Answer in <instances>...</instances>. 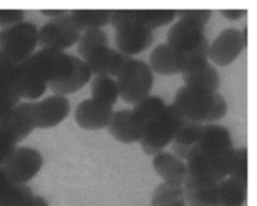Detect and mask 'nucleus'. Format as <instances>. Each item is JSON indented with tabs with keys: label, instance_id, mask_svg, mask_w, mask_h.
Segmentation results:
<instances>
[{
	"label": "nucleus",
	"instance_id": "obj_7",
	"mask_svg": "<svg viewBox=\"0 0 257 206\" xmlns=\"http://www.w3.org/2000/svg\"><path fill=\"white\" fill-rule=\"evenodd\" d=\"M80 30L73 24L69 12L49 20L38 29V45L42 49L64 50L77 44Z\"/></svg>",
	"mask_w": 257,
	"mask_h": 206
},
{
	"label": "nucleus",
	"instance_id": "obj_23",
	"mask_svg": "<svg viewBox=\"0 0 257 206\" xmlns=\"http://www.w3.org/2000/svg\"><path fill=\"white\" fill-rule=\"evenodd\" d=\"M32 189L25 184H15L0 168V206H29Z\"/></svg>",
	"mask_w": 257,
	"mask_h": 206
},
{
	"label": "nucleus",
	"instance_id": "obj_3",
	"mask_svg": "<svg viewBox=\"0 0 257 206\" xmlns=\"http://www.w3.org/2000/svg\"><path fill=\"white\" fill-rule=\"evenodd\" d=\"M173 105L185 119L198 124L216 122L227 114V102L217 92H207L185 85L176 92Z\"/></svg>",
	"mask_w": 257,
	"mask_h": 206
},
{
	"label": "nucleus",
	"instance_id": "obj_39",
	"mask_svg": "<svg viewBox=\"0 0 257 206\" xmlns=\"http://www.w3.org/2000/svg\"><path fill=\"white\" fill-rule=\"evenodd\" d=\"M29 206H49V204H48L47 199H44L43 196H39V195H34V196H33L32 202H30Z\"/></svg>",
	"mask_w": 257,
	"mask_h": 206
},
{
	"label": "nucleus",
	"instance_id": "obj_16",
	"mask_svg": "<svg viewBox=\"0 0 257 206\" xmlns=\"http://www.w3.org/2000/svg\"><path fill=\"white\" fill-rule=\"evenodd\" d=\"M113 106L93 99H85L77 105L74 120L79 128L84 130H99L107 128L112 119Z\"/></svg>",
	"mask_w": 257,
	"mask_h": 206
},
{
	"label": "nucleus",
	"instance_id": "obj_28",
	"mask_svg": "<svg viewBox=\"0 0 257 206\" xmlns=\"http://www.w3.org/2000/svg\"><path fill=\"white\" fill-rule=\"evenodd\" d=\"M183 186L162 182L152 194V206H185Z\"/></svg>",
	"mask_w": 257,
	"mask_h": 206
},
{
	"label": "nucleus",
	"instance_id": "obj_6",
	"mask_svg": "<svg viewBox=\"0 0 257 206\" xmlns=\"http://www.w3.org/2000/svg\"><path fill=\"white\" fill-rule=\"evenodd\" d=\"M153 80L155 76L150 65L141 60L132 59L118 75L115 82L123 102L136 105L150 95Z\"/></svg>",
	"mask_w": 257,
	"mask_h": 206
},
{
	"label": "nucleus",
	"instance_id": "obj_27",
	"mask_svg": "<svg viewBox=\"0 0 257 206\" xmlns=\"http://www.w3.org/2000/svg\"><path fill=\"white\" fill-rule=\"evenodd\" d=\"M92 99L113 106L119 98L117 82L108 75H95L90 84Z\"/></svg>",
	"mask_w": 257,
	"mask_h": 206
},
{
	"label": "nucleus",
	"instance_id": "obj_30",
	"mask_svg": "<svg viewBox=\"0 0 257 206\" xmlns=\"http://www.w3.org/2000/svg\"><path fill=\"white\" fill-rule=\"evenodd\" d=\"M100 45H109L108 35L102 29H88L80 35L77 49L80 56L84 58Z\"/></svg>",
	"mask_w": 257,
	"mask_h": 206
},
{
	"label": "nucleus",
	"instance_id": "obj_10",
	"mask_svg": "<svg viewBox=\"0 0 257 206\" xmlns=\"http://www.w3.org/2000/svg\"><path fill=\"white\" fill-rule=\"evenodd\" d=\"M35 129L33 102H19L2 120L0 130L14 142H23Z\"/></svg>",
	"mask_w": 257,
	"mask_h": 206
},
{
	"label": "nucleus",
	"instance_id": "obj_24",
	"mask_svg": "<svg viewBox=\"0 0 257 206\" xmlns=\"http://www.w3.org/2000/svg\"><path fill=\"white\" fill-rule=\"evenodd\" d=\"M183 186L190 206H217V184H200L187 178Z\"/></svg>",
	"mask_w": 257,
	"mask_h": 206
},
{
	"label": "nucleus",
	"instance_id": "obj_19",
	"mask_svg": "<svg viewBox=\"0 0 257 206\" xmlns=\"http://www.w3.org/2000/svg\"><path fill=\"white\" fill-rule=\"evenodd\" d=\"M153 168L158 176L168 184L183 186L187 180V165L171 152H162L153 156Z\"/></svg>",
	"mask_w": 257,
	"mask_h": 206
},
{
	"label": "nucleus",
	"instance_id": "obj_29",
	"mask_svg": "<svg viewBox=\"0 0 257 206\" xmlns=\"http://www.w3.org/2000/svg\"><path fill=\"white\" fill-rule=\"evenodd\" d=\"M133 106H135L132 109L133 116L137 119V122H140L146 128V125L151 120H153L157 115L161 114V112L165 109L166 102L161 96H157V95H148L147 98L138 102Z\"/></svg>",
	"mask_w": 257,
	"mask_h": 206
},
{
	"label": "nucleus",
	"instance_id": "obj_2",
	"mask_svg": "<svg viewBox=\"0 0 257 206\" xmlns=\"http://www.w3.org/2000/svg\"><path fill=\"white\" fill-rule=\"evenodd\" d=\"M77 56L62 50L42 49L18 64L15 88L20 99L37 100L50 82H59L74 69Z\"/></svg>",
	"mask_w": 257,
	"mask_h": 206
},
{
	"label": "nucleus",
	"instance_id": "obj_15",
	"mask_svg": "<svg viewBox=\"0 0 257 206\" xmlns=\"http://www.w3.org/2000/svg\"><path fill=\"white\" fill-rule=\"evenodd\" d=\"M70 112V102L67 96L52 95L44 100L33 102L35 128L48 129L59 125Z\"/></svg>",
	"mask_w": 257,
	"mask_h": 206
},
{
	"label": "nucleus",
	"instance_id": "obj_34",
	"mask_svg": "<svg viewBox=\"0 0 257 206\" xmlns=\"http://www.w3.org/2000/svg\"><path fill=\"white\" fill-rule=\"evenodd\" d=\"M20 98L17 92L0 90V120L10 112L14 106L19 104Z\"/></svg>",
	"mask_w": 257,
	"mask_h": 206
},
{
	"label": "nucleus",
	"instance_id": "obj_11",
	"mask_svg": "<svg viewBox=\"0 0 257 206\" xmlns=\"http://www.w3.org/2000/svg\"><path fill=\"white\" fill-rule=\"evenodd\" d=\"M176 18V10H112L110 24L117 29L125 22H136L138 25L153 30L172 22Z\"/></svg>",
	"mask_w": 257,
	"mask_h": 206
},
{
	"label": "nucleus",
	"instance_id": "obj_5",
	"mask_svg": "<svg viewBox=\"0 0 257 206\" xmlns=\"http://www.w3.org/2000/svg\"><path fill=\"white\" fill-rule=\"evenodd\" d=\"M38 45V28L30 22H20L0 30V54L17 64L34 54Z\"/></svg>",
	"mask_w": 257,
	"mask_h": 206
},
{
	"label": "nucleus",
	"instance_id": "obj_14",
	"mask_svg": "<svg viewBox=\"0 0 257 206\" xmlns=\"http://www.w3.org/2000/svg\"><path fill=\"white\" fill-rule=\"evenodd\" d=\"M153 42V30L136 22H125L115 29V45L123 54L132 56L147 50Z\"/></svg>",
	"mask_w": 257,
	"mask_h": 206
},
{
	"label": "nucleus",
	"instance_id": "obj_35",
	"mask_svg": "<svg viewBox=\"0 0 257 206\" xmlns=\"http://www.w3.org/2000/svg\"><path fill=\"white\" fill-rule=\"evenodd\" d=\"M24 20V12L20 9H0V26L5 28Z\"/></svg>",
	"mask_w": 257,
	"mask_h": 206
},
{
	"label": "nucleus",
	"instance_id": "obj_13",
	"mask_svg": "<svg viewBox=\"0 0 257 206\" xmlns=\"http://www.w3.org/2000/svg\"><path fill=\"white\" fill-rule=\"evenodd\" d=\"M246 45L243 42L241 30L236 28H227L220 32L210 45L208 59L218 66H227L237 59Z\"/></svg>",
	"mask_w": 257,
	"mask_h": 206
},
{
	"label": "nucleus",
	"instance_id": "obj_20",
	"mask_svg": "<svg viewBox=\"0 0 257 206\" xmlns=\"http://www.w3.org/2000/svg\"><path fill=\"white\" fill-rule=\"evenodd\" d=\"M181 74H182V79L185 82V86L188 88L215 92H217L221 85L220 72L208 62L187 68Z\"/></svg>",
	"mask_w": 257,
	"mask_h": 206
},
{
	"label": "nucleus",
	"instance_id": "obj_38",
	"mask_svg": "<svg viewBox=\"0 0 257 206\" xmlns=\"http://www.w3.org/2000/svg\"><path fill=\"white\" fill-rule=\"evenodd\" d=\"M40 12H42L43 15H45V16H49L52 18V19H54V18H59L62 16V15L67 14V10H40Z\"/></svg>",
	"mask_w": 257,
	"mask_h": 206
},
{
	"label": "nucleus",
	"instance_id": "obj_33",
	"mask_svg": "<svg viewBox=\"0 0 257 206\" xmlns=\"http://www.w3.org/2000/svg\"><path fill=\"white\" fill-rule=\"evenodd\" d=\"M176 16L180 19H190L193 22H197L205 26L208 22H210L211 16H212V10L210 9H200V10H176Z\"/></svg>",
	"mask_w": 257,
	"mask_h": 206
},
{
	"label": "nucleus",
	"instance_id": "obj_31",
	"mask_svg": "<svg viewBox=\"0 0 257 206\" xmlns=\"http://www.w3.org/2000/svg\"><path fill=\"white\" fill-rule=\"evenodd\" d=\"M231 179L236 180L240 184L248 185V152L247 148L235 149L232 162H231L230 174Z\"/></svg>",
	"mask_w": 257,
	"mask_h": 206
},
{
	"label": "nucleus",
	"instance_id": "obj_9",
	"mask_svg": "<svg viewBox=\"0 0 257 206\" xmlns=\"http://www.w3.org/2000/svg\"><path fill=\"white\" fill-rule=\"evenodd\" d=\"M132 56L123 54L119 50L113 49L109 45H100L83 58V62L89 66L92 74L108 75L117 78L125 65L132 60Z\"/></svg>",
	"mask_w": 257,
	"mask_h": 206
},
{
	"label": "nucleus",
	"instance_id": "obj_36",
	"mask_svg": "<svg viewBox=\"0 0 257 206\" xmlns=\"http://www.w3.org/2000/svg\"><path fill=\"white\" fill-rule=\"evenodd\" d=\"M15 148H17V145L0 130V168Z\"/></svg>",
	"mask_w": 257,
	"mask_h": 206
},
{
	"label": "nucleus",
	"instance_id": "obj_17",
	"mask_svg": "<svg viewBox=\"0 0 257 206\" xmlns=\"http://www.w3.org/2000/svg\"><path fill=\"white\" fill-rule=\"evenodd\" d=\"M151 69L160 75L171 76L181 74L186 69V54L178 52L173 46L160 44L152 50L150 55Z\"/></svg>",
	"mask_w": 257,
	"mask_h": 206
},
{
	"label": "nucleus",
	"instance_id": "obj_1",
	"mask_svg": "<svg viewBox=\"0 0 257 206\" xmlns=\"http://www.w3.org/2000/svg\"><path fill=\"white\" fill-rule=\"evenodd\" d=\"M235 146L227 128L203 125L196 146L187 156L188 179L200 184H217L230 174Z\"/></svg>",
	"mask_w": 257,
	"mask_h": 206
},
{
	"label": "nucleus",
	"instance_id": "obj_21",
	"mask_svg": "<svg viewBox=\"0 0 257 206\" xmlns=\"http://www.w3.org/2000/svg\"><path fill=\"white\" fill-rule=\"evenodd\" d=\"M202 124L198 122H191V120L185 119L178 128L177 132L173 136L171 145H172V150L177 158L181 160H187L188 154L191 150L196 146L201 136V132H202Z\"/></svg>",
	"mask_w": 257,
	"mask_h": 206
},
{
	"label": "nucleus",
	"instance_id": "obj_4",
	"mask_svg": "<svg viewBox=\"0 0 257 206\" xmlns=\"http://www.w3.org/2000/svg\"><path fill=\"white\" fill-rule=\"evenodd\" d=\"M183 120L185 118L175 105H166L161 114L146 125L140 142L143 152L148 156H155L162 152L163 149L171 144Z\"/></svg>",
	"mask_w": 257,
	"mask_h": 206
},
{
	"label": "nucleus",
	"instance_id": "obj_18",
	"mask_svg": "<svg viewBox=\"0 0 257 206\" xmlns=\"http://www.w3.org/2000/svg\"><path fill=\"white\" fill-rule=\"evenodd\" d=\"M107 128L109 134L122 144L141 142L145 132V126L133 116L132 110L127 109L114 112Z\"/></svg>",
	"mask_w": 257,
	"mask_h": 206
},
{
	"label": "nucleus",
	"instance_id": "obj_32",
	"mask_svg": "<svg viewBox=\"0 0 257 206\" xmlns=\"http://www.w3.org/2000/svg\"><path fill=\"white\" fill-rule=\"evenodd\" d=\"M17 72V62L10 60L5 55L0 54V90H8V92H17V88H15Z\"/></svg>",
	"mask_w": 257,
	"mask_h": 206
},
{
	"label": "nucleus",
	"instance_id": "obj_8",
	"mask_svg": "<svg viewBox=\"0 0 257 206\" xmlns=\"http://www.w3.org/2000/svg\"><path fill=\"white\" fill-rule=\"evenodd\" d=\"M43 155L30 146H18L8 156L2 169L15 184L27 185L43 166Z\"/></svg>",
	"mask_w": 257,
	"mask_h": 206
},
{
	"label": "nucleus",
	"instance_id": "obj_26",
	"mask_svg": "<svg viewBox=\"0 0 257 206\" xmlns=\"http://www.w3.org/2000/svg\"><path fill=\"white\" fill-rule=\"evenodd\" d=\"M247 198V186L233 179L217 182V206H242Z\"/></svg>",
	"mask_w": 257,
	"mask_h": 206
},
{
	"label": "nucleus",
	"instance_id": "obj_12",
	"mask_svg": "<svg viewBox=\"0 0 257 206\" xmlns=\"http://www.w3.org/2000/svg\"><path fill=\"white\" fill-rule=\"evenodd\" d=\"M205 40V26L190 19H180L167 34V44L185 54L197 49Z\"/></svg>",
	"mask_w": 257,
	"mask_h": 206
},
{
	"label": "nucleus",
	"instance_id": "obj_22",
	"mask_svg": "<svg viewBox=\"0 0 257 206\" xmlns=\"http://www.w3.org/2000/svg\"><path fill=\"white\" fill-rule=\"evenodd\" d=\"M90 79H92V72L89 66L80 58H78L74 69L69 72V75L59 82H50L48 88H50L54 95L67 96L68 94H73L82 89L89 82Z\"/></svg>",
	"mask_w": 257,
	"mask_h": 206
},
{
	"label": "nucleus",
	"instance_id": "obj_25",
	"mask_svg": "<svg viewBox=\"0 0 257 206\" xmlns=\"http://www.w3.org/2000/svg\"><path fill=\"white\" fill-rule=\"evenodd\" d=\"M110 14L112 10L105 9H78L69 12L73 24L80 30V32L88 29H100L102 26L108 25L110 22Z\"/></svg>",
	"mask_w": 257,
	"mask_h": 206
},
{
	"label": "nucleus",
	"instance_id": "obj_37",
	"mask_svg": "<svg viewBox=\"0 0 257 206\" xmlns=\"http://www.w3.org/2000/svg\"><path fill=\"white\" fill-rule=\"evenodd\" d=\"M221 14L228 20H237L240 18H242L243 15L247 14V10L245 9H230V10H226L222 9L221 10Z\"/></svg>",
	"mask_w": 257,
	"mask_h": 206
}]
</instances>
